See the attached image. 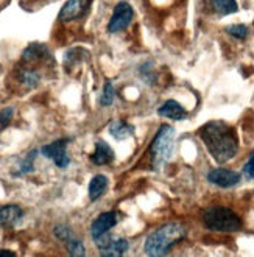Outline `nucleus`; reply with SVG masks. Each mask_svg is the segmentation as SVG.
<instances>
[{
	"mask_svg": "<svg viewBox=\"0 0 254 257\" xmlns=\"http://www.w3.org/2000/svg\"><path fill=\"white\" fill-rule=\"evenodd\" d=\"M243 175H245L248 179H254V153L249 156L248 162L245 164V167H243Z\"/></svg>",
	"mask_w": 254,
	"mask_h": 257,
	"instance_id": "22",
	"label": "nucleus"
},
{
	"mask_svg": "<svg viewBox=\"0 0 254 257\" xmlns=\"http://www.w3.org/2000/svg\"><path fill=\"white\" fill-rule=\"evenodd\" d=\"M226 33L231 35L232 38H237V39H245L246 35H248V28L242 24H238V25H231L226 28Z\"/></svg>",
	"mask_w": 254,
	"mask_h": 257,
	"instance_id": "19",
	"label": "nucleus"
},
{
	"mask_svg": "<svg viewBox=\"0 0 254 257\" xmlns=\"http://www.w3.org/2000/svg\"><path fill=\"white\" fill-rule=\"evenodd\" d=\"M115 155L112 148L103 141H98L95 144V151L94 155L91 156V161L95 164V165H106V164H111L114 161Z\"/></svg>",
	"mask_w": 254,
	"mask_h": 257,
	"instance_id": "13",
	"label": "nucleus"
},
{
	"mask_svg": "<svg viewBox=\"0 0 254 257\" xmlns=\"http://www.w3.org/2000/svg\"><path fill=\"white\" fill-rule=\"evenodd\" d=\"M21 80L27 86H36L38 81H39V75L36 72H33V70H25L21 75Z\"/></svg>",
	"mask_w": 254,
	"mask_h": 257,
	"instance_id": "20",
	"label": "nucleus"
},
{
	"mask_svg": "<svg viewBox=\"0 0 254 257\" xmlns=\"http://www.w3.org/2000/svg\"><path fill=\"white\" fill-rule=\"evenodd\" d=\"M207 179H209V183H212L218 187H232L238 184L240 175L228 169H214L207 173Z\"/></svg>",
	"mask_w": 254,
	"mask_h": 257,
	"instance_id": "9",
	"label": "nucleus"
},
{
	"mask_svg": "<svg viewBox=\"0 0 254 257\" xmlns=\"http://www.w3.org/2000/svg\"><path fill=\"white\" fill-rule=\"evenodd\" d=\"M211 4L215 8V11L218 14H223V16L232 14L238 10V5L235 0H211Z\"/></svg>",
	"mask_w": 254,
	"mask_h": 257,
	"instance_id": "16",
	"label": "nucleus"
},
{
	"mask_svg": "<svg viewBox=\"0 0 254 257\" xmlns=\"http://www.w3.org/2000/svg\"><path fill=\"white\" fill-rule=\"evenodd\" d=\"M13 118V109L11 108H5L0 111V131H4Z\"/></svg>",
	"mask_w": 254,
	"mask_h": 257,
	"instance_id": "21",
	"label": "nucleus"
},
{
	"mask_svg": "<svg viewBox=\"0 0 254 257\" xmlns=\"http://www.w3.org/2000/svg\"><path fill=\"white\" fill-rule=\"evenodd\" d=\"M66 243H67V251L70 255H84V246L77 237L70 238Z\"/></svg>",
	"mask_w": 254,
	"mask_h": 257,
	"instance_id": "18",
	"label": "nucleus"
},
{
	"mask_svg": "<svg viewBox=\"0 0 254 257\" xmlns=\"http://www.w3.org/2000/svg\"><path fill=\"white\" fill-rule=\"evenodd\" d=\"M67 144L69 141L67 139H59L50 145H46V147H42V155L44 156H47L49 159H52L58 167H67V165L70 164V159L67 156Z\"/></svg>",
	"mask_w": 254,
	"mask_h": 257,
	"instance_id": "6",
	"label": "nucleus"
},
{
	"mask_svg": "<svg viewBox=\"0 0 254 257\" xmlns=\"http://www.w3.org/2000/svg\"><path fill=\"white\" fill-rule=\"evenodd\" d=\"M109 133L117 141H123V139H128L130 136H133L134 128L128 125L126 122H122V120H115V122L109 125Z\"/></svg>",
	"mask_w": 254,
	"mask_h": 257,
	"instance_id": "15",
	"label": "nucleus"
},
{
	"mask_svg": "<svg viewBox=\"0 0 254 257\" xmlns=\"http://www.w3.org/2000/svg\"><path fill=\"white\" fill-rule=\"evenodd\" d=\"M115 224H117V214L115 212H104L94 220V223L91 226V234L97 240L103 234H106L109 229H112Z\"/></svg>",
	"mask_w": 254,
	"mask_h": 257,
	"instance_id": "10",
	"label": "nucleus"
},
{
	"mask_svg": "<svg viewBox=\"0 0 254 257\" xmlns=\"http://www.w3.org/2000/svg\"><path fill=\"white\" fill-rule=\"evenodd\" d=\"M108 187V178L103 175H97L91 179V184H89V198L92 201L98 200L100 196L104 193Z\"/></svg>",
	"mask_w": 254,
	"mask_h": 257,
	"instance_id": "14",
	"label": "nucleus"
},
{
	"mask_svg": "<svg viewBox=\"0 0 254 257\" xmlns=\"http://www.w3.org/2000/svg\"><path fill=\"white\" fill-rule=\"evenodd\" d=\"M186 237V228L179 223H169L148 235L144 251L147 255H166L169 249Z\"/></svg>",
	"mask_w": 254,
	"mask_h": 257,
	"instance_id": "2",
	"label": "nucleus"
},
{
	"mask_svg": "<svg viewBox=\"0 0 254 257\" xmlns=\"http://www.w3.org/2000/svg\"><path fill=\"white\" fill-rule=\"evenodd\" d=\"M22 215H24L22 209L19 206L8 204V206L0 207V226H4V228H11V226L19 223Z\"/></svg>",
	"mask_w": 254,
	"mask_h": 257,
	"instance_id": "11",
	"label": "nucleus"
},
{
	"mask_svg": "<svg viewBox=\"0 0 254 257\" xmlns=\"http://www.w3.org/2000/svg\"><path fill=\"white\" fill-rule=\"evenodd\" d=\"M89 5H91V0H67L64 7L61 8V11H59L58 19L61 22L78 19L87 11Z\"/></svg>",
	"mask_w": 254,
	"mask_h": 257,
	"instance_id": "7",
	"label": "nucleus"
},
{
	"mask_svg": "<svg viewBox=\"0 0 254 257\" xmlns=\"http://www.w3.org/2000/svg\"><path fill=\"white\" fill-rule=\"evenodd\" d=\"M106 234H103L101 237L97 238L98 248L101 255H123L128 249V241L125 238H112V237H104Z\"/></svg>",
	"mask_w": 254,
	"mask_h": 257,
	"instance_id": "8",
	"label": "nucleus"
},
{
	"mask_svg": "<svg viewBox=\"0 0 254 257\" xmlns=\"http://www.w3.org/2000/svg\"><path fill=\"white\" fill-rule=\"evenodd\" d=\"M114 101V86L111 81H106L104 83V89H103V94H101V100H100V104L101 106H109Z\"/></svg>",
	"mask_w": 254,
	"mask_h": 257,
	"instance_id": "17",
	"label": "nucleus"
},
{
	"mask_svg": "<svg viewBox=\"0 0 254 257\" xmlns=\"http://www.w3.org/2000/svg\"><path fill=\"white\" fill-rule=\"evenodd\" d=\"M158 114L162 115V117H166V118H170V120H183V118L187 117L186 109L175 100H167L158 109Z\"/></svg>",
	"mask_w": 254,
	"mask_h": 257,
	"instance_id": "12",
	"label": "nucleus"
},
{
	"mask_svg": "<svg viewBox=\"0 0 254 257\" xmlns=\"http://www.w3.org/2000/svg\"><path fill=\"white\" fill-rule=\"evenodd\" d=\"M133 7L126 2H120L117 4L112 13V18L108 24V32L109 33H117V32H123L125 28H128V25L133 21Z\"/></svg>",
	"mask_w": 254,
	"mask_h": 257,
	"instance_id": "5",
	"label": "nucleus"
},
{
	"mask_svg": "<svg viewBox=\"0 0 254 257\" xmlns=\"http://www.w3.org/2000/svg\"><path fill=\"white\" fill-rule=\"evenodd\" d=\"M0 255H16V254L11 251H0Z\"/></svg>",
	"mask_w": 254,
	"mask_h": 257,
	"instance_id": "23",
	"label": "nucleus"
},
{
	"mask_svg": "<svg viewBox=\"0 0 254 257\" xmlns=\"http://www.w3.org/2000/svg\"><path fill=\"white\" fill-rule=\"evenodd\" d=\"M203 223L207 229L218 232H235L242 228V220L228 207H209L203 212Z\"/></svg>",
	"mask_w": 254,
	"mask_h": 257,
	"instance_id": "3",
	"label": "nucleus"
},
{
	"mask_svg": "<svg viewBox=\"0 0 254 257\" xmlns=\"http://www.w3.org/2000/svg\"><path fill=\"white\" fill-rule=\"evenodd\" d=\"M173 147H175V130L170 125H162L150 145L153 170H159L172 158Z\"/></svg>",
	"mask_w": 254,
	"mask_h": 257,
	"instance_id": "4",
	"label": "nucleus"
},
{
	"mask_svg": "<svg viewBox=\"0 0 254 257\" xmlns=\"http://www.w3.org/2000/svg\"><path fill=\"white\" fill-rule=\"evenodd\" d=\"M200 138L218 164H225L237 155L238 139L235 130L225 122L215 120V122L206 123L200 130Z\"/></svg>",
	"mask_w": 254,
	"mask_h": 257,
	"instance_id": "1",
	"label": "nucleus"
}]
</instances>
